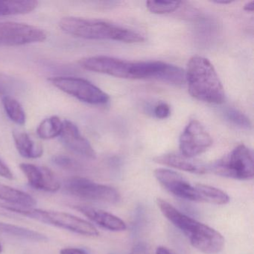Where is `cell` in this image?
<instances>
[{
    "label": "cell",
    "mask_w": 254,
    "mask_h": 254,
    "mask_svg": "<svg viewBox=\"0 0 254 254\" xmlns=\"http://www.w3.org/2000/svg\"><path fill=\"white\" fill-rule=\"evenodd\" d=\"M156 202L162 214L197 251L205 254H216L222 251L225 241L219 232L183 213L163 199L157 198Z\"/></svg>",
    "instance_id": "cell-1"
},
{
    "label": "cell",
    "mask_w": 254,
    "mask_h": 254,
    "mask_svg": "<svg viewBox=\"0 0 254 254\" xmlns=\"http://www.w3.org/2000/svg\"><path fill=\"white\" fill-rule=\"evenodd\" d=\"M59 27L65 33L83 39L110 40L127 44L145 41L138 32L104 20L65 17L59 22Z\"/></svg>",
    "instance_id": "cell-2"
},
{
    "label": "cell",
    "mask_w": 254,
    "mask_h": 254,
    "mask_svg": "<svg viewBox=\"0 0 254 254\" xmlns=\"http://www.w3.org/2000/svg\"><path fill=\"white\" fill-rule=\"evenodd\" d=\"M189 92L194 99L210 104H222L225 100L224 87L213 65L201 56L189 61L185 72Z\"/></svg>",
    "instance_id": "cell-3"
},
{
    "label": "cell",
    "mask_w": 254,
    "mask_h": 254,
    "mask_svg": "<svg viewBox=\"0 0 254 254\" xmlns=\"http://www.w3.org/2000/svg\"><path fill=\"white\" fill-rule=\"evenodd\" d=\"M86 70L126 79H156L160 70L159 62H129L108 56H93L79 61Z\"/></svg>",
    "instance_id": "cell-4"
},
{
    "label": "cell",
    "mask_w": 254,
    "mask_h": 254,
    "mask_svg": "<svg viewBox=\"0 0 254 254\" xmlns=\"http://www.w3.org/2000/svg\"><path fill=\"white\" fill-rule=\"evenodd\" d=\"M0 206L5 210L19 214L39 222L69 230L77 234L91 237L99 235V232L93 224L72 214L35 208L19 207L3 203L0 204Z\"/></svg>",
    "instance_id": "cell-5"
},
{
    "label": "cell",
    "mask_w": 254,
    "mask_h": 254,
    "mask_svg": "<svg viewBox=\"0 0 254 254\" xmlns=\"http://www.w3.org/2000/svg\"><path fill=\"white\" fill-rule=\"evenodd\" d=\"M207 168L208 171L219 176L250 181L254 176V154L251 148L242 144Z\"/></svg>",
    "instance_id": "cell-6"
},
{
    "label": "cell",
    "mask_w": 254,
    "mask_h": 254,
    "mask_svg": "<svg viewBox=\"0 0 254 254\" xmlns=\"http://www.w3.org/2000/svg\"><path fill=\"white\" fill-rule=\"evenodd\" d=\"M64 189L68 194L83 200L109 204H116L121 200L120 191L114 187L81 177L68 179Z\"/></svg>",
    "instance_id": "cell-7"
},
{
    "label": "cell",
    "mask_w": 254,
    "mask_h": 254,
    "mask_svg": "<svg viewBox=\"0 0 254 254\" xmlns=\"http://www.w3.org/2000/svg\"><path fill=\"white\" fill-rule=\"evenodd\" d=\"M56 88L78 100L90 105L108 103L110 97L106 93L87 80L76 77L56 76L49 79Z\"/></svg>",
    "instance_id": "cell-8"
},
{
    "label": "cell",
    "mask_w": 254,
    "mask_h": 254,
    "mask_svg": "<svg viewBox=\"0 0 254 254\" xmlns=\"http://www.w3.org/2000/svg\"><path fill=\"white\" fill-rule=\"evenodd\" d=\"M47 38V32L37 26L16 22L0 23V46L27 45L44 42Z\"/></svg>",
    "instance_id": "cell-9"
},
{
    "label": "cell",
    "mask_w": 254,
    "mask_h": 254,
    "mask_svg": "<svg viewBox=\"0 0 254 254\" xmlns=\"http://www.w3.org/2000/svg\"><path fill=\"white\" fill-rule=\"evenodd\" d=\"M212 145V137L201 123L191 120L180 137V153L185 157L194 158L203 154Z\"/></svg>",
    "instance_id": "cell-10"
},
{
    "label": "cell",
    "mask_w": 254,
    "mask_h": 254,
    "mask_svg": "<svg viewBox=\"0 0 254 254\" xmlns=\"http://www.w3.org/2000/svg\"><path fill=\"white\" fill-rule=\"evenodd\" d=\"M154 176L171 194L183 200L200 202L197 184L192 185L181 174L171 169H157Z\"/></svg>",
    "instance_id": "cell-11"
},
{
    "label": "cell",
    "mask_w": 254,
    "mask_h": 254,
    "mask_svg": "<svg viewBox=\"0 0 254 254\" xmlns=\"http://www.w3.org/2000/svg\"><path fill=\"white\" fill-rule=\"evenodd\" d=\"M20 168L27 178L29 186L35 190L48 192H56L60 190V181L48 168L31 163H21Z\"/></svg>",
    "instance_id": "cell-12"
},
{
    "label": "cell",
    "mask_w": 254,
    "mask_h": 254,
    "mask_svg": "<svg viewBox=\"0 0 254 254\" xmlns=\"http://www.w3.org/2000/svg\"><path fill=\"white\" fill-rule=\"evenodd\" d=\"M60 137L64 145L75 154L91 160L96 159V151L90 142L81 135L78 127L69 120H64Z\"/></svg>",
    "instance_id": "cell-13"
},
{
    "label": "cell",
    "mask_w": 254,
    "mask_h": 254,
    "mask_svg": "<svg viewBox=\"0 0 254 254\" xmlns=\"http://www.w3.org/2000/svg\"><path fill=\"white\" fill-rule=\"evenodd\" d=\"M75 209L88 218L92 222L95 223L96 225L105 230L112 232H122L127 229V225L124 221L110 212L83 205L75 206Z\"/></svg>",
    "instance_id": "cell-14"
},
{
    "label": "cell",
    "mask_w": 254,
    "mask_h": 254,
    "mask_svg": "<svg viewBox=\"0 0 254 254\" xmlns=\"http://www.w3.org/2000/svg\"><path fill=\"white\" fill-rule=\"evenodd\" d=\"M154 161L159 164L169 166L174 169H179L190 173L203 175L208 172L206 165L194 158L185 157L181 153H168L157 156Z\"/></svg>",
    "instance_id": "cell-15"
},
{
    "label": "cell",
    "mask_w": 254,
    "mask_h": 254,
    "mask_svg": "<svg viewBox=\"0 0 254 254\" xmlns=\"http://www.w3.org/2000/svg\"><path fill=\"white\" fill-rule=\"evenodd\" d=\"M0 200L6 202L7 204L19 207L32 208L37 203L36 200L28 193L17 190L0 183Z\"/></svg>",
    "instance_id": "cell-16"
},
{
    "label": "cell",
    "mask_w": 254,
    "mask_h": 254,
    "mask_svg": "<svg viewBox=\"0 0 254 254\" xmlns=\"http://www.w3.org/2000/svg\"><path fill=\"white\" fill-rule=\"evenodd\" d=\"M13 138L16 148L22 157L28 159H36L39 158L44 154L42 145L35 142L27 133L14 132Z\"/></svg>",
    "instance_id": "cell-17"
},
{
    "label": "cell",
    "mask_w": 254,
    "mask_h": 254,
    "mask_svg": "<svg viewBox=\"0 0 254 254\" xmlns=\"http://www.w3.org/2000/svg\"><path fill=\"white\" fill-rule=\"evenodd\" d=\"M0 234L18 238L30 242H44L48 240L45 235L14 224L0 222Z\"/></svg>",
    "instance_id": "cell-18"
},
{
    "label": "cell",
    "mask_w": 254,
    "mask_h": 254,
    "mask_svg": "<svg viewBox=\"0 0 254 254\" xmlns=\"http://www.w3.org/2000/svg\"><path fill=\"white\" fill-rule=\"evenodd\" d=\"M38 5V2L34 0H0V17L29 14Z\"/></svg>",
    "instance_id": "cell-19"
},
{
    "label": "cell",
    "mask_w": 254,
    "mask_h": 254,
    "mask_svg": "<svg viewBox=\"0 0 254 254\" xmlns=\"http://www.w3.org/2000/svg\"><path fill=\"white\" fill-rule=\"evenodd\" d=\"M200 200L203 203L215 205H225L230 201V197L220 189L206 184H197Z\"/></svg>",
    "instance_id": "cell-20"
},
{
    "label": "cell",
    "mask_w": 254,
    "mask_h": 254,
    "mask_svg": "<svg viewBox=\"0 0 254 254\" xmlns=\"http://www.w3.org/2000/svg\"><path fill=\"white\" fill-rule=\"evenodd\" d=\"M63 129V121L57 116H53L43 120L38 128L37 133L43 139H51L60 136Z\"/></svg>",
    "instance_id": "cell-21"
},
{
    "label": "cell",
    "mask_w": 254,
    "mask_h": 254,
    "mask_svg": "<svg viewBox=\"0 0 254 254\" xmlns=\"http://www.w3.org/2000/svg\"><path fill=\"white\" fill-rule=\"evenodd\" d=\"M2 103L8 118L16 124L23 126L26 123V115L18 101L11 96H3Z\"/></svg>",
    "instance_id": "cell-22"
},
{
    "label": "cell",
    "mask_w": 254,
    "mask_h": 254,
    "mask_svg": "<svg viewBox=\"0 0 254 254\" xmlns=\"http://www.w3.org/2000/svg\"><path fill=\"white\" fill-rule=\"evenodd\" d=\"M181 3L180 1H148L146 7L153 14H165L176 11Z\"/></svg>",
    "instance_id": "cell-23"
},
{
    "label": "cell",
    "mask_w": 254,
    "mask_h": 254,
    "mask_svg": "<svg viewBox=\"0 0 254 254\" xmlns=\"http://www.w3.org/2000/svg\"><path fill=\"white\" fill-rule=\"evenodd\" d=\"M21 87L20 81L6 74L0 73V95L10 96Z\"/></svg>",
    "instance_id": "cell-24"
},
{
    "label": "cell",
    "mask_w": 254,
    "mask_h": 254,
    "mask_svg": "<svg viewBox=\"0 0 254 254\" xmlns=\"http://www.w3.org/2000/svg\"><path fill=\"white\" fill-rule=\"evenodd\" d=\"M224 115L227 120L238 127L242 129H250L251 127V121L248 117L238 110L234 108L227 109Z\"/></svg>",
    "instance_id": "cell-25"
},
{
    "label": "cell",
    "mask_w": 254,
    "mask_h": 254,
    "mask_svg": "<svg viewBox=\"0 0 254 254\" xmlns=\"http://www.w3.org/2000/svg\"><path fill=\"white\" fill-rule=\"evenodd\" d=\"M53 162L56 166L65 169H73L77 166L75 160L65 155L55 156L53 157Z\"/></svg>",
    "instance_id": "cell-26"
},
{
    "label": "cell",
    "mask_w": 254,
    "mask_h": 254,
    "mask_svg": "<svg viewBox=\"0 0 254 254\" xmlns=\"http://www.w3.org/2000/svg\"><path fill=\"white\" fill-rule=\"evenodd\" d=\"M154 115H155L157 119L164 120V119L168 118L169 115H170V107L167 104L161 102V103L156 105L155 108H154Z\"/></svg>",
    "instance_id": "cell-27"
},
{
    "label": "cell",
    "mask_w": 254,
    "mask_h": 254,
    "mask_svg": "<svg viewBox=\"0 0 254 254\" xmlns=\"http://www.w3.org/2000/svg\"><path fill=\"white\" fill-rule=\"evenodd\" d=\"M0 176L8 180H12L14 178V175L11 169L1 159H0Z\"/></svg>",
    "instance_id": "cell-28"
},
{
    "label": "cell",
    "mask_w": 254,
    "mask_h": 254,
    "mask_svg": "<svg viewBox=\"0 0 254 254\" xmlns=\"http://www.w3.org/2000/svg\"><path fill=\"white\" fill-rule=\"evenodd\" d=\"M130 254H150L148 248L143 243H138L133 247Z\"/></svg>",
    "instance_id": "cell-29"
},
{
    "label": "cell",
    "mask_w": 254,
    "mask_h": 254,
    "mask_svg": "<svg viewBox=\"0 0 254 254\" xmlns=\"http://www.w3.org/2000/svg\"><path fill=\"white\" fill-rule=\"evenodd\" d=\"M60 254H89L85 250L77 248H66L61 250Z\"/></svg>",
    "instance_id": "cell-30"
},
{
    "label": "cell",
    "mask_w": 254,
    "mask_h": 254,
    "mask_svg": "<svg viewBox=\"0 0 254 254\" xmlns=\"http://www.w3.org/2000/svg\"><path fill=\"white\" fill-rule=\"evenodd\" d=\"M156 254H174L166 247L160 246L156 250Z\"/></svg>",
    "instance_id": "cell-31"
},
{
    "label": "cell",
    "mask_w": 254,
    "mask_h": 254,
    "mask_svg": "<svg viewBox=\"0 0 254 254\" xmlns=\"http://www.w3.org/2000/svg\"><path fill=\"white\" fill-rule=\"evenodd\" d=\"M254 8V1H251V2H247L244 6V10L248 12H253Z\"/></svg>",
    "instance_id": "cell-32"
},
{
    "label": "cell",
    "mask_w": 254,
    "mask_h": 254,
    "mask_svg": "<svg viewBox=\"0 0 254 254\" xmlns=\"http://www.w3.org/2000/svg\"><path fill=\"white\" fill-rule=\"evenodd\" d=\"M212 2L214 3L219 4V5H227V4L232 3V1L230 0H213Z\"/></svg>",
    "instance_id": "cell-33"
},
{
    "label": "cell",
    "mask_w": 254,
    "mask_h": 254,
    "mask_svg": "<svg viewBox=\"0 0 254 254\" xmlns=\"http://www.w3.org/2000/svg\"><path fill=\"white\" fill-rule=\"evenodd\" d=\"M2 246L1 244H0V254H2Z\"/></svg>",
    "instance_id": "cell-34"
}]
</instances>
